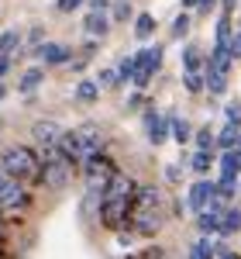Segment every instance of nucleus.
Wrapping results in <instances>:
<instances>
[{
  "instance_id": "nucleus-10",
  "label": "nucleus",
  "mask_w": 241,
  "mask_h": 259,
  "mask_svg": "<svg viewBox=\"0 0 241 259\" xmlns=\"http://www.w3.org/2000/svg\"><path fill=\"white\" fill-rule=\"evenodd\" d=\"M35 56H38V59H45L48 66H59V62L69 59V49H66V45H55V41H52V45H38V49H35Z\"/></svg>"
},
{
  "instance_id": "nucleus-30",
  "label": "nucleus",
  "mask_w": 241,
  "mask_h": 259,
  "mask_svg": "<svg viewBox=\"0 0 241 259\" xmlns=\"http://www.w3.org/2000/svg\"><path fill=\"white\" fill-rule=\"evenodd\" d=\"M128 14H131V0H117V7H114V18L124 21Z\"/></svg>"
},
{
  "instance_id": "nucleus-6",
  "label": "nucleus",
  "mask_w": 241,
  "mask_h": 259,
  "mask_svg": "<svg viewBox=\"0 0 241 259\" xmlns=\"http://www.w3.org/2000/svg\"><path fill=\"white\" fill-rule=\"evenodd\" d=\"M73 135H76V142H80V149H83V159L103 149V128H100V124H93V121L80 124V128H76Z\"/></svg>"
},
{
  "instance_id": "nucleus-17",
  "label": "nucleus",
  "mask_w": 241,
  "mask_h": 259,
  "mask_svg": "<svg viewBox=\"0 0 241 259\" xmlns=\"http://www.w3.org/2000/svg\"><path fill=\"white\" fill-rule=\"evenodd\" d=\"M238 132H241V124H234V121H227V128H224L221 135H217V142H221L224 149H234V145H238Z\"/></svg>"
},
{
  "instance_id": "nucleus-33",
  "label": "nucleus",
  "mask_w": 241,
  "mask_h": 259,
  "mask_svg": "<svg viewBox=\"0 0 241 259\" xmlns=\"http://www.w3.org/2000/svg\"><path fill=\"white\" fill-rule=\"evenodd\" d=\"M7 69H11V56H0V80H4Z\"/></svg>"
},
{
  "instance_id": "nucleus-20",
  "label": "nucleus",
  "mask_w": 241,
  "mask_h": 259,
  "mask_svg": "<svg viewBox=\"0 0 241 259\" xmlns=\"http://www.w3.org/2000/svg\"><path fill=\"white\" fill-rule=\"evenodd\" d=\"M210 162H214V156H210V149H200V152L193 156V162H190V166H193L197 173H207V169H210Z\"/></svg>"
},
{
  "instance_id": "nucleus-22",
  "label": "nucleus",
  "mask_w": 241,
  "mask_h": 259,
  "mask_svg": "<svg viewBox=\"0 0 241 259\" xmlns=\"http://www.w3.org/2000/svg\"><path fill=\"white\" fill-rule=\"evenodd\" d=\"M41 76H45L41 69H28V73H24V80H21V90H24V94H28V90H35V87L41 83Z\"/></svg>"
},
{
  "instance_id": "nucleus-38",
  "label": "nucleus",
  "mask_w": 241,
  "mask_h": 259,
  "mask_svg": "<svg viewBox=\"0 0 241 259\" xmlns=\"http://www.w3.org/2000/svg\"><path fill=\"white\" fill-rule=\"evenodd\" d=\"M4 97H7V90H4V83H0V100H4Z\"/></svg>"
},
{
  "instance_id": "nucleus-7",
  "label": "nucleus",
  "mask_w": 241,
  "mask_h": 259,
  "mask_svg": "<svg viewBox=\"0 0 241 259\" xmlns=\"http://www.w3.org/2000/svg\"><path fill=\"white\" fill-rule=\"evenodd\" d=\"M159 207V190L155 187H135V194H131V214H148V211H155Z\"/></svg>"
},
{
  "instance_id": "nucleus-29",
  "label": "nucleus",
  "mask_w": 241,
  "mask_h": 259,
  "mask_svg": "<svg viewBox=\"0 0 241 259\" xmlns=\"http://www.w3.org/2000/svg\"><path fill=\"white\" fill-rule=\"evenodd\" d=\"M227 121L241 124V100H231V104H227Z\"/></svg>"
},
{
  "instance_id": "nucleus-23",
  "label": "nucleus",
  "mask_w": 241,
  "mask_h": 259,
  "mask_svg": "<svg viewBox=\"0 0 241 259\" xmlns=\"http://www.w3.org/2000/svg\"><path fill=\"white\" fill-rule=\"evenodd\" d=\"M214 142H217V135H214V128H210V124L197 132V145H200V149H214Z\"/></svg>"
},
{
  "instance_id": "nucleus-34",
  "label": "nucleus",
  "mask_w": 241,
  "mask_h": 259,
  "mask_svg": "<svg viewBox=\"0 0 241 259\" xmlns=\"http://www.w3.org/2000/svg\"><path fill=\"white\" fill-rule=\"evenodd\" d=\"M231 56H241V31H238V38L231 41Z\"/></svg>"
},
{
  "instance_id": "nucleus-1",
  "label": "nucleus",
  "mask_w": 241,
  "mask_h": 259,
  "mask_svg": "<svg viewBox=\"0 0 241 259\" xmlns=\"http://www.w3.org/2000/svg\"><path fill=\"white\" fill-rule=\"evenodd\" d=\"M0 169L7 173V177H14V180H38L41 173V162L35 159V152L31 149H21V145H14V149H7L4 152V159H0Z\"/></svg>"
},
{
  "instance_id": "nucleus-25",
  "label": "nucleus",
  "mask_w": 241,
  "mask_h": 259,
  "mask_svg": "<svg viewBox=\"0 0 241 259\" xmlns=\"http://www.w3.org/2000/svg\"><path fill=\"white\" fill-rule=\"evenodd\" d=\"M135 76V59H120V66H117V80H131Z\"/></svg>"
},
{
  "instance_id": "nucleus-21",
  "label": "nucleus",
  "mask_w": 241,
  "mask_h": 259,
  "mask_svg": "<svg viewBox=\"0 0 241 259\" xmlns=\"http://www.w3.org/2000/svg\"><path fill=\"white\" fill-rule=\"evenodd\" d=\"M193 252H200L203 259H214V256H217V245L210 242V235H203V239L197 242V245H193Z\"/></svg>"
},
{
  "instance_id": "nucleus-28",
  "label": "nucleus",
  "mask_w": 241,
  "mask_h": 259,
  "mask_svg": "<svg viewBox=\"0 0 241 259\" xmlns=\"http://www.w3.org/2000/svg\"><path fill=\"white\" fill-rule=\"evenodd\" d=\"M186 31H190V18H186V14H179V18H176V24H172V35H176V38H183Z\"/></svg>"
},
{
  "instance_id": "nucleus-2",
  "label": "nucleus",
  "mask_w": 241,
  "mask_h": 259,
  "mask_svg": "<svg viewBox=\"0 0 241 259\" xmlns=\"http://www.w3.org/2000/svg\"><path fill=\"white\" fill-rule=\"evenodd\" d=\"M28 187L21 183V180L14 177H7V180H0V211H21V207H28Z\"/></svg>"
},
{
  "instance_id": "nucleus-24",
  "label": "nucleus",
  "mask_w": 241,
  "mask_h": 259,
  "mask_svg": "<svg viewBox=\"0 0 241 259\" xmlns=\"http://www.w3.org/2000/svg\"><path fill=\"white\" fill-rule=\"evenodd\" d=\"M200 66H203V56L197 49H186V73H200Z\"/></svg>"
},
{
  "instance_id": "nucleus-11",
  "label": "nucleus",
  "mask_w": 241,
  "mask_h": 259,
  "mask_svg": "<svg viewBox=\"0 0 241 259\" xmlns=\"http://www.w3.org/2000/svg\"><path fill=\"white\" fill-rule=\"evenodd\" d=\"M145 128H148V142H152V145H162V142H165V128H169V121H162L159 114L148 111V114H145Z\"/></svg>"
},
{
  "instance_id": "nucleus-8",
  "label": "nucleus",
  "mask_w": 241,
  "mask_h": 259,
  "mask_svg": "<svg viewBox=\"0 0 241 259\" xmlns=\"http://www.w3.org/2000/svg\"><path fill=\"white\" fill-rule=\"evenodd\" d=\"M31 135H35V142H38L41 149H52V145L59 142L62 128L55 121H35V124H31Z\"/></svg>"
},
{
  "instance_id": "nucleus-32",
  "label": "nucleus",
  "mask_w": 241,
  "mask_h": 259,
  "mask_svg": "<svg viewBox=\"0 0 241 259\" xmlns=\"http://www.w3.org/2000/svg\"><path fill=\"white\" fill-rule=\"evenodd\" d=\"M83 0H59V11H76Z\"/></svg>"
},
{
  "instance_id": "nucleus-9",
  "label": "nucleus",
  "mask_w": 241,
  "mask_h": 259,
  "mask_svg": "<svg viewBox=\"0 0 241 259\" xmlns=\"http://www.w3.org/2000/svg\"><path fill=\"white\" fill-rule=\"evenodd\" d=\"M210 200H214V183H210V180H197V183L190 187V207H193V211H203Z\"/></svg>"
},
{
  "instance_id": "nucleus-13",
  "label": "nucleus",
  "mask_w": 241,
  "mask_h": 259,
  "mask_svg": "<svg viewBox=\"0 0 241 259\" xmlns=\"http://www.w3.org/2000/svg\"><path fill=\"white\" fill-rule=\"evenodd\" d=\"M107 28H110V18H107L103 11H93V14L86 18V31H90V35H100V38H103Z\"/></svg>"
},
{
  "instance_id": "nucleus-40",
  "label": "nucleus",
  "mask_w": 241,
  "mask_h": 259,
  "mask_svg": "<svg viewBox=\"0 0 241 259\" xmlns=\"http://www.w3.org/2000/svg\"><path fill=\"white\" fill-rule=\"evenodd\" d=\"M234 149H241V132H238V145H234Z\"/></svg>"
},
{
  "instance_id": "nucleus-5",
  "label": "nucleus",
  "mask_w": 241,
  "mask_h": 259,
  "mask_svg": "<svg viewBox=\"0 0 241 259\" xmlns=\"http://www.w3.org/2000/svg\"><path fill=\"white\" fill-rule=\"evenodd\" d=\"M83 162H86V187H103L110 180V173H114V162L107 159V156H100V152L86 156Z\"/></svg>"
},
{
  "instance_id": "nucleus-35",
  "label": "nucleus",
  "mask_w": 241,
  "mask_h": 259,
  "mask_svg": "<svg viewBox=\"0 0 241 259\" xmlns=\"http://www.w3.org/2000/svg\"><path fill=\"white\" fill-rule=\"evenodd\" d=\"M90 4H93V11H103L107 7V0H90Z\"/></svg>"
},
{
  "instance_id": "nucleus-12",
  "label": "nucleus",
  "mask_w": 241,
  "mask_h": 259,
  "mask_svg": "<svg viewBox=\"0 0 241 259\" xmlns=\"http://www.w3.org/2000/svg\"><path fill=\"white\" fill-rule=\"evenodd\" d=\"M221 235H234V232H241V211L238 207H224L221 214V228H217Z\"/></svg>"
},
{
  "instance_id": "nucleus-4",
  "label": "nucleus",
  "mask_w": 241,
  "mask_h": 259,
  "mask_svg": "<svg viewBox=\"0 0 241 259\" xmlns=\"http://www.w3.org/2000/svg\"><path fill=\"white\" fill-rule=\"evenodd\" d=\"M69 173H73V166H69L66 159H48V162H41L38 180L45 183V187H52V190H62V187L69 183Z\"/></svg>"
},
{
  "instance_id": "nucleus-39",
  "label": "nucleus",
  "mask_w": 241,
  "mask_h": 259,
  "mask_svg": "<svg viewBox=\"0 0 241 259\" xmlns=\"http://www.w3.org/2000/svg\"><path fill=\"white\" fill-rule=\"evenodd\" d=\"M190 259H203V256H200V252H190Z\"/></svg>"
},
{
  "instance_id": "nucleus-27",
  "label": "nucleus",
  "mask_w": 241,
  "mask_h": 259,
  "mask_svg": "<svg viewBox=\"0 0 241 259\" xmlns=\"http://www.w3.org/2000/svg\"><path fill=\"white\" fill-rule=\"evenodd\" d=\"M114 83H117V73H114V69H100L97 87H100V90H107V87H114Z\"/></svg>"
},
{
  "instance_id": "nucleus-18",
  "label": "nucleus",
  "mask_w": 241,
  "mask_h": 259,
  "mask_svg": "<svg viewBox=\"0 0 241 259\" xmlns=\"http://www.w3.org/2000/svg\"><path fill=\"white\" fill-rule=\"evenodd\" d=\"M169 132H172V139L179 142H190V124H186V121H179V118H169Z\"/></svg>"
},
{
  "instance_id": "nucleus-3",
  "label": "nucleus",
  "mask_w": 241,
  "mask_h": 259,
  "mask_svg": "<svg viewBox=\"0 0 241 259\" xmlns=\"http://www.w3.org/2000/svg\"><path fill=\"white\" fill-rule=\"evenodd\" d=\"M159 62H162V49L159 45L138 52V56H135V76H131V83H135V87H148V80H152L155 69H159Z\"/></svg>"
},
{
  "instance_id": "nucleus-15",
  "label": "nucleus",
  "mask_w": 241,
  "mask_h": 259,
  "mask_svg": "<svg viewBox=\"0 0 241 259\" xmlns=\"http://www.w3.org/2000/svg\"><path fill=\"white\" fill-rule=\"evenodd\" d=\"M207 90H210V94H224V90H227V73L207 69Z\"/></svg>"
},
{
  "instance_id": "nucleus-14",
  "label": "nucleus",
  "mask_w": 241,
  "mask_h": 259,
  "mask_svg": "<svg viewBox=\"0 0 241 259\" xmlns=\"http://www.w3.org/2000/svg\"><path fill=\"white\" fill-rule=\"evenodd\" d=\"M97 97H100V87L93 80H83L80 87H76V100H80V104H93Z\"/></svg>"
},
{
  "instance_id": "nucleus-19",
  "label": "nucleus",
  "mask_w": 241,
  "mask_h": 259,
  "mask_svg": "<svg viewBox=\"0 0 241 259\" xmlns=\"http://www.w3.org/2000/svg\"><path fill=\"white\" fill-rule=\"evenodd\" d=\"M18 45H21V35H18V31H4V35H0V56H11Z\"/></svg>"
},
{
  "instance_id": "nucleus-31",
  "label": "nucleus",
  "mask_w": 241,
  "mask_h": 259,
  "mask_svg": "<svg viewBox=\"0 0 241 259\" xmlns=\"http://www.w3.org/2000/svg\"><path fill=\"white\" fill-rule=\"evenodd\" d=\"M186 87L197 94V90H203V80H200V73H186Z\"/></svg>"
},
{
  "instance_id": "nucleus-26",
  "label": "nucleus",
  "mask_w": 241,
  "mask_h": 259,
  "mask_svg": "<svg viewBox=\"0 0 241 259\" xmlns=\"http://www.w3.org/2000/svg\"><path fill=\"white\" fill-rule=\"evenodd\" d=\"M217 45H231V21L227 18L217 24Z\"/></svg>"
},
{
  "instance_id": "nucleus-36",
  "label": "nucleus",
  "mask_w": 241,
  "mask_h": 259,
  "mask_svg": "<svg viewBox=\"0 0 241 259\" xmlns=\"http://www.w3.org/2000/svg\"><path fill=\"white\" fill-rule=\"evenodd\" d=\"M221 259H241V256H234V252H227V249H224V252H221Z\"/></svg>"
},
{
  "instance_id": "nucleus-37",
  "label": "nucleus",
  "mask_w": 241,
  "mask_h": 259,
  "mask_svg": "<svg viewBox=\"0 0 241 259\" xmlns=\"http://www.w3.org/2000/svg\"><path fill=\"white\" fill-rule=\"evenodd\" d=\"M197 4H200V0H183V7H197Z\"/></svg>"
},
{
  "instance_id": "nucleus-16",
  "label": "nucleus",
  "mask_w": 241,
  "mask_h": 259,
  "mask_svg": "<svg viewBox=\"0 0 241 259\" xmlns=\"http://www.w3.org/2000/svg\"><path fill=\"white\" fill-rule=\"evenodd\" d=\"M152 31H155V18H152V14H138L135 35H138V38H152Z\"/></svg>"
}]
</instances>
